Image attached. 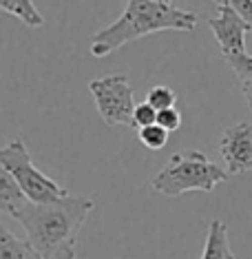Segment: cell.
Returning a JSON list of instances; mask_svg holds the SVG:
<instances>
[{"mask_svg":"<svg viewBox=\"0 0 252 259\" xmlns=\"http://www.w3.org/2000/svg\"><path fill=\"white\" fill-rule=\"evenodd\" d=\"M0 259H40L27 239H20L0 217Z\"/></svg>","mask_w":252,"mask_h":259,"instance_id":"cell-10","label":"cell"},{"mask_svg":"<svg viewBox=\"0 0 252 259\" xmlns=\"http://www.w3.org/2000/svg\"><path fill=\"white\" fill-rule=\"evenodd\" d=\"M89 91L95 100L97 113L109 126H133L135 113V96L126 75H104L91 80Z\"/></svg>","mask_w":252,"mask_h":259,"instance_id":"cell-5","label":"cell"},{"mask_svg":"<svg viewBox=\"0 0 252 259\" xmlns=\"http://www.w3.org/2000/svg\"><path fill=\"white\" fill-rule=\"evenodd\" d=\"M146 102H148L150 107H155L157 111H164V109L175 107L177 96H175V91L171 89V87L157 84V87H150L148 89V93H146Z\"/></svg>","mask_w":252,"mask_h":259,"instance_id":"cell-13","label":"cell"},{"mask_svg":"<svg viewBox=\"0 0 252 259\" xmlns=\"http://www.w3.org/2000/svg\"><path fill=\"white\" fill-rule=\"evenodd\" d=\"M199 18L195 11L162 5L155 0H126L122 16L91 38V54L107 58L124 45L157 31H192Z\"/></svg>","mask_w":252,"mask_h":259,"instance_id":"cell-1","label":"cell"},{"mask_svg":"<svg viewBox=\"0 0 252 259\" xmlns=\"http://www.w3.org/2000/svg\"><path fill=\"white\" fill-rule=\"evenodd\" d=\"M27 204H29V199L25 193H22V188L18 186V182L0 164V213L16 220V215H18Z\"/></svg>","mask_w":252,"mask_h":259,"instance_id":"cell-8","label":"cell"},{"mask_svg":"<svg viewBox=\"0 0 252 259\" xmlns=\"http://www.w3.org/2000/svg\"><path fill=\"white\" fill-rule=\"evenodd\" d=\"M157 124L164 126L168 133L177 131V128L181 126V113L175 107L164 109V111H157Z\"/></svg>","mask_w":252,"mask_h":259,"instance_id":"cell-16","label":"cell"},{"mask_svg":"<svg viewBox=\"0 0 252 259\" xmlns=\"http://www.w3.org/2000/svg\"><path fill=\"white\" fill-rule=\"evenodd\" d=\"M219 153L230 175L252 170V122H239L226 128L219 140Z\"/></svg>","mask_w":252,"mask_h":259,"instance_id":"cell-6","label":"cell"},{"mask_svg":"<svg viewBox=\"0 0 252 259\" xmlns=\"http://www.w3.org/2000/svg\"><path fill=\"white\" fill-rule=\"evenodd\" d=\"M95 202L82 195H64L46 204L29 202L16 215L27 241L40 259H51L56 250L67 244H75V237L91 215Z\"/></svg>","mask_w":252,"mask_h":259,"instance_id":"cell-2","label":"cell"},{"mask_svg":"<svg viewBox=\"0 0 252 259\" xmlns=\"http://www.w3.org/2000/svg\"><path fill=\"white\" fill-rule=\"evenodd\" d=\"M51 259H75V244L62 246L60 250L54 252V257H51Z\"/></svg>","mask_w":252,"mask_h":259,"instance_id":"cell-18","label":"cell"},{"mask_svg":"<svg viewBox=\"0 0 252 259\" xmlns=\"http://www.w3.org/2000/svg\"><path fill=\"white\" fill-rule=\"evenodd\" d=\"M230 173L210 162L201 151H179L166 162L160 173L153 178L150 186L155 193L166 197H179L190 191L213 193L219 184H224Z\"/></svg>","mask_w":252,"mask_h":259,"instance_id":"cell-3","label":"cell"},{"mask_svg":"<svg viewBox=\"0 0 252 259\" xmlns=\"http://www.w3.org/2000/svg\"><path fill=\"white\" fill-rule=\"evenodd\" d=\"M0 11L18 18L22 25H27L31 29H40L44 25L42 14L36 9L33 0H0Z\"/></svg>","mask_w":252,"mask_h":259,"instance_id":"cell-11","label":"cell"},{"mask_svg":"<svg viewBox=\"0 0 252 259\" xmlns=\"http://www.w3.org/2000/svg\"><path fill=\"white\" fill-rule=\"evenodd\" d=\"M137 138H139V142H142L148 151H162L164 146L168 144L171 133H168L164 126H160V124H150V126L139 128Z\"/></svg>","mask_w":252,"mask_h":259,"instance_id":"cell-12","label":"cell"},{"mask_svg":"<svg viewBox=\"0 0 252 259\" xmlns=\"http://www.w3.org/2000/svg\"><path fill=\"white\" fill-rule=\"evenodd\" d=\"M155 3H162V5H173L171 0H155Z\"/></svg>","mask_w":252,"mask_h":259,"instance_id":"cell-20","label":"cell"},{"mask_svg":"<svg viewBox=\"0 0 252 259\" xmlns=\"http://www.w3.org/2000/svg\"><path fill=\"white\" fill-rule=\"evenodd\" d=\"M224 5L232 7L234 11H237L239 18L248 22V27L252 29V0H226Z\"/></svg>","mask_w":252,"mask_h":259,"instance_id":"cell-17","label":"cell"},{"mask_svg":"<svg viewBox=\"0 0 252 259\" xmlns=\"http://www.w3.org/2000/svg\"><path fill=\"white\" fill-rule=\"evenodd\" d=\"M226 62L230 64V69L234 75L239 78V82H252V56L250 54H239L232 58H226Z\"/></svg>","mask_w":252,"mask_h":259,"instance_id":"cell-14","label":"cell"},{"mask_svg":"<svg viewBox=\"0 0 252 259\" xmlns=\"http://www.w3.org/2000/svg\"><path fill=\"white\" fill-rule=\"evenodd\" d=\"M150 124H157V109L150 107L148 102H139L135 107V113H133V128H144V126H150Z\"/></svg>","mask_w":252,"mask_h":259,"instance_id":"cell-15","label":"cell"},{"mask_svg":"<svg viewBox=\"0 0 252 259\" xmlns=\"http://www.w3.org/2000/svg\"><path fill=\"white\" fill-rule=\"evenodd\" d=\"M201 259H237L230 248V241H228V226L221 220H213L208 224Z\"/></svg>","mask_w":252,"mask_h":259,"instance_id":"cell-9","label":"cell"},{"mask_svg":"<svg viewBox=\"0 0 252 259\" xmlns=\"http://www.w3.org/2000/svg\"><path fill=\"white\" fill-rule=\"evenodd\" d=\"M215 3H217V5H224V3H226V0H215Z\"/></svg>","mask_w":252,"mask_h":259,"instance_id":"cell-21","label":"cell"},{"mask_svg":"<svg viewBox=\"0 0 252 259\" xmlns=\"http://www.w3.org/2000/svg\"><path fill=\"white\" fill-rule=\"evenodd\" d=\"M241 91H243L245 100H248V107H250V111H252V82H243V84H241Z\"/></svg>","mask_w":252,"mask_h":259,"instance_id":"cell-19","label":"cell"},{"mask_svg":"<svg viewBox=\"0 0 252 259\" xmlns=\"http://www.w3.org/2000/svg\"><path fill=\"white\" fill-rule=\"evenodd\" d=\"M219 14L208 20V27L213 29V36L219 42V49L224 58H232L245 54V33L252 31L248 22L237 16V11L228 5H217Z\"/></svg>","mask_w":252,"mask_h":259,"instance_id":"cell-7","label":"cell"},{"mask_svg":"<svg viewBox=\"0 0 252 259\" xmlns=\"http://www.w3.org/2000/svg\"><path fill=\"white\" fill-rule=\"evenodd\" d=\"M0 164L14 175V180L18 182V186L22 188L29 202L46 204L67 195V191L56 180L44 175L33 164L31 153H29L22 138H14L7 146H0Z\"/></svg>","mask_w":252,"mask_h":259,"instance_id":"cell-4","label":"cell"}]
</instances>
